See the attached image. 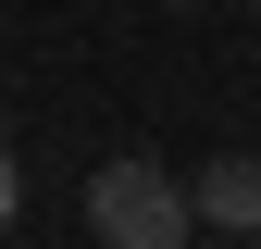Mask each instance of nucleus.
I'll list each match as a JSON object with an SVG mask.
<instances>
[{"label": "nucleus", "mask_w": 261, "mask_h": 249, "mask_svg": "<svg viewBox=\"0 0 261 249\" xmlns=\"http://www.w3.org/2000/svg\"><path fill=\"white\" fill-rule=\"evenodd\" d=\"M87 237L100 249H187L199 237V200L174 187V162L112 150V162H87Z\"/></svg>", "instance_id": "obj_1"}, {"label": "nucleus", "mask_w": 261, "mask_h": 249, "mask_svg": "<svg viewBox=\"0 0 261 249\" xmlns=\"http://www.w3.org/2000/svg\"><path fill=\"white\" fill-rule=\"evenodd\" d=\"M187 200H199V237H261V150H212Z\"/></svg>", "instance_id": "obj_2"}, {"label": "nucleus", "mask_w": 261, "mask_h": 249, "mask_svg": "<svg viewBox=\"0 0 261 249\" xmlns=\"http://www.w3.org/2000/svg\"><path fill=\"white\" fill-rule=\"evenodd\" d=\"M13 212H25V175H13V150H0V225H13Z\"/></svg>", "instance_id": "obj_3"}, {"label": "nucleus", "mask_w": 261, "mask_h": 249, "mask_svg": "<svg viewBox=\"0 0 261 249\" xmlns=\"http://www.w3.org/2000/svg\"><path fill=\"white\" fill-rule=\"evenodd\" d=\"M249 13H261V0H249Z\"/></svg>", "instance_id": "obj_4"}]
</instances>
